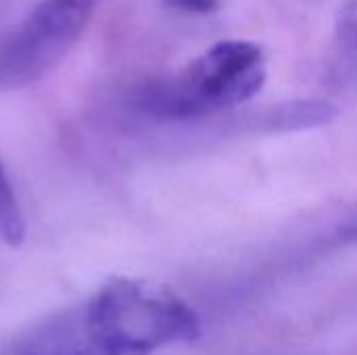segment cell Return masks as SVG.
<instances>
[{"mask_svg":"<svg viewBox=\"0 0 357 355\" xmlns=\"http://www.w3.org/2000/svg\"><path fill=\"white\" fill-rule=\"evenodd\" d=\"M65 355H151L201 337L195 310L167 289L107 280L84 305Z\"/></svg>","mask_w":357,"mask_h":355,"instance_id":"cell-1","label":"cell"},{"mask_svg":"<svg viewBox=\"0 0 357 355\" xmlns=\"http://www.w3.org/2000/svg\"><path fill=\"white\" fill-rule=\"evenodd\" d=\"M266 75V56L255 42L224 40L180 73L149 84L138 103L161 119H199L251 100Z\"/></svg>","mask_w":357,"mask_h":355,"instance_id":"cell-2","label":"cell"},{"mask_svg":"<svg viewBox=\"0 0 357 355\" xmlns=\"http://www.w3.org/2000/svg\"><path fill=\"white\" fill-rule=\"evenodd\" d=\"M98 0H40L0 40V90L29 86L52 71L75 46Z\"/></svg>","mask_w":357,"mask_h":355,"instance_id":"cell-3","label":"cell"},{"mask_svg":"<svg viewBox=\"0 0 357 355\" xmlns=\"http://www.w3.org/2000/svg\"><path fill=\"white\" fill-rule=\"evenodd\" d=\"M328 80L339 88L357 84V0L339 13L328 56Z\"/></svg>","mask_w":357,"mask_h":355,"instance_id":"cell-4","label":"cell"},{"mask_svg":"<svg viewBox=\"0 0 357 355\" xmlns=\"http://www.w3.org/2000/svg\"><path fill=\"white\" fill-rule=\"evenodd\" d=\"M0 241L13 249L21 247V243L25 241V220L2 163H0Z\"/></svg>","mask_w":357,"mask_h":355,"instance_id":"cell-5","label":"cell"},{"mask_svg":"<svg viewBox=\"0 0 357 355\" xmlns=\"http://www.w3.org/2000/svg\"><path fill=\"white\" fill-rule=\"evenodd\" d=\"M335 241L339 245H354V243H357V203L341 218L339 226L335 228Z\"/></svg>","mask_w":357,"mask_h":355,"instance_id":"cell-6","label":"cell"},{"mask_svg":"<svg viewBox=\"0 0 357 355\" xmlns=\"http://www.w3.org/2000/svg\"><path fill=\"white\" fill-rule=\"evenodd\" d=\"M172 8L184 10V13H197V15H209L218 10L220 0H165Z\"/></svg>","mask_w":357,"mask_h":355,"instance_id":"cell-7","label":"cell"}]
</instances>
